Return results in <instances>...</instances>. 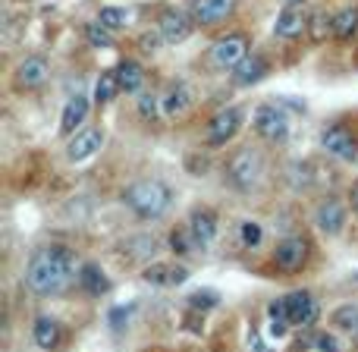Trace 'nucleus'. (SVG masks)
<instances>
[{"mask_svg":"<svg viewBox=\"0 0 358 352\" xmlns=\"http://www.w3.org/2000/svg\"><path fill=\"white\" fill-rule=\"evenodd\" d=\"M73 280H79V274H76V255L66 246L38 248L25 267V286L35 296H57Z\"/></svg>","mask_w":358,"mask_h":352,"instance_id":"f257e3e1","label":"nucleus"},{"mask_svg":"<svg viewBox=\"0 0 358 352\" xmlns=\"http://www.w3.org/2000/svg\"><path fill=\"white\" fill-rule=\"evenodd\" d=\"M123 202H126V208L136 217H142V220H157V217H164L170 211L173 192H170V185H164L161 179H136V183L123 192Z\"/></svg>","mask_w":358,"mask_h":352,"instance_id":"f03ea898","label":"nucleus"},{"mask_svg":"<svg viewBox=\"0 0 358 352\" xmlns=\"http://www.w3.org/2000/svg\"><path fill=\"white\" fill-rule=\"evenodd\" d=\"M264 174V157H261L258 148H239L227 164V179L233 189L248 192L255 183Z\"/></svg>","mask_w":358,"mask_h":352,"instance_id":"7ed1b4c3","label":"nucleus"},{"mask_svg":"<svg viewBox=\"0 0 358 352\" xmlns=\"http://www.w3.org/2000/svg\"><path fill=\"white\" fill-rule=\"evenodd\" d=\"M245 57H248V38L242 35V31L223 35L210 44V63H214L217 69H236Z\"/></svg>","mask_w":358,"mask_h":352,"instance_id":"20e7f679","label":"nucleus"},{"mask_svg":"<svg viewBox=\"0 0 358 352\" xmlns=\"http://www.w3.org/2000/svg\"><path fill=\"white\" fill-rule=\"evenodd\" d=\"M255 132L267 142H286L289 136V117L277 104H261L255 111Z\"/></svg>","mask_w":358,"mask_h":352,"instance_id":"39448f33","label":"nucleus"},{"mask_svg":"<svg viewBox=\"0 0 358 352\" xmlns=\"http://www.w3.org/2000/svg\"><path fill=\"white\" fill-rule=\"evenodd\" d=\"M239 126H242V111L239 107H223V111H217L214 117L208 120L204 142L214 145V148H220V145H227L229 139L239 132Z\"/></svg>","mask_w":358,"mask_h":352,"instance_id":"423d86ee","label":"nucleus"},{"mask_svg":"<svg viewBox=\"0 0 358 352\" xmlns=\"http://www.w3.org/2000/svg\"><path fill=\"white\" fill-rule=\"evenodd\" d=\"M308 261V239L305 236H286L273 248V265L283 274H296Z\"/></svg>","mask_w":358,"mask_h":352,"instance_id":"0eeeda50","label":"nucleus"},{"mask_svg":"<svg viewBox=\"0 0 358 352\" xmlns=\"http://www.w3.org/2000/svg\"><path fill=\"white\" fill-rule=\"evenodd\" d=\"M286 302V315H289V324L292 328H311L317 321V299L311 296L308 290H296L289 296H283Z\"/></svg>","mask_w":358,"mask_h":352,"instance_id":"6e6552de","label":"nucleus"},{"mask_svg":"<svg viewBox=\"0 0 358 352\" xmlns=\"http://www.w3.org/2000/svg\"><path fill=\"white\" fill-rule=\"evenodd\" d=\"M321 145H324V151H327V155L340 157V161H355V157H358V142L352 139V132H349L346 126H340V123H334V126H327V129H324Z\"/></svg>","mask_w":358,"mask_h":352,"instance_id":"1a4fd4ad","label":"nucleus"},{"mask_svg":"<svg viewBox=\"0 0 358 352\" xmlns=\"http://www.w3.org/2000/svg\"><path fill=\"white\" fill-rule=\"evenodd\" d=\"M236 10V0H192L189 16L195 25H217L223 19H229Z\"/></svg>","mask_w":358,"mask_h":352,"instance_id":"9d476101","label":"nucleus"},{"mask_svg":"<svg viewBox=\"0 0 358 352\" xmlns=\"http://www.w3.org/2000/svg\"><path fill=\"white\" fill-rule=\"evenodd\" d=\"M48 76H50V66L44 57H25L16 66L13 82H16L19 92H35V88H41L44 82H48Z\"/></svg>","mask_w":358,"mask_h":352,"instance_id":"9b49d317","label":"nucleus"},{"mask_svg":"<svg viewBox=\"0 0 358 352\" xmlns=\"http://www.w3.org/2000/svg\"><path fill=\"white\" fill-rule=\"evenodd\" d=\"M315 227L327 236H340L346 227V204L340 198H324L315 208Z\"/></svg>","mask_w":358,"mask_h":352,"instance_id":"f8f14e48","label":"nucleus"},{"mask_svg":"<svg viewBox=\"0 0 358 352\" xmlns=\"http://www.w3.org/2000/svg\"><path fill=\"white\" fill-rule=\"evenodd\" d=\"M142 277H145V283H151V286H179V283H185V277H189V271H185L182 265H176V261H155V265H148L142 271Z\"/></svg>","mask_w":358,"mask_h":352,"instance_id":"ddd939ff","label":"nucleus"},{"mask_svg":"<svg viewBox=\"0 0 358 352\" xmlns=\"http://www.w3.org/2000/svg\"><path fill=\"white\" fill-rule=\"evenodd\" d=\"M192 16H185L182 10H164L161 19H157V31L164 35L167 44H179L192 35Z\"/></svg>","mask_w":358,"mask_h":352,"instance_id":"4468645a","label":"nucleus"},{"mask_svg":"<svg viewBox=\"0 0 358 352\" xmlns=\"http://www.w3.org/2000/svg\"><path fill=\"white\" fill-rule=\"evenodd\" d=\"M101 148H104V132H101V129H82V132H76L73 142H69L66 157L73 164H79V161H88V157H94Z\"/></svg>","mask_w":358,"mask_h":352,"instance_id":"2eb2a0df","label":"nucleus"},{"mask_svg":"<svg viewBox=\"0 0 358 352\" xmlns=\"http://www.w3.org/2000/svg\"><path fill=\"white\" fill-rule=\"evenodd\" d=\"M302 31H308V16H305L299 6H286L283 13L277 16V22H273V35L277 38H299Z\"/></svg>","mask_w":358,"mask_h":352,"instance_id":"dca6fc26","label":"nucleus"},{"mask_svg":"<svg viewBox=\"0 0 358 352\" xmlns=\"http://www.w3.org/2000/svg\"><path fill=\"white\" fill-rule=\"evenodd\" d=\"M192 104H195V92H192L185 82H176V85L164 94V113L173 120H182L185 113L192 111Z\"/></svg>","mask_w":358,"mask_h":352,"instance_id":"f3484780","label":"nucleus"},{"mask_svg":"<svg viewBox=\"0 0 358 352\" xmlns=\"http://www.w3.org/2000/svg\"><path fill=\"white\" fill-rule=\"evenodd\" d=\"M189 227H192L195 239L201 242V248H204L217 239V227H220V223H217V214L210 208H195L192 217H189Z\"/></svg>","mask_w":358,"mask_h":352,"instance_id":"a211bd4d","label":"nucleus"},{"mask_svg":"<svg viewBox=\"0 0 358 352\" xmlns=\"http://www.w3.org/2000/svg\"><path fill=\"white\" fill-rule=\"evenodd\" d=\"M31 337H35V343L44 352H54V349H60V343H63V328H60V321L41 315L35 321V328H31Z\"/></svg>","mask_w":358,"mask_h":352,"instance_id":"6ab92c4d","label":"nucleus"},{"mask_svg":"<svg viewBox=\"0 0 358 352\" xmlns=\"http://www.w3.org/2000/svg\"><path fill=\"white\" fill-rule=\"evenodd\" d=\"M267 76V60L261 54H248L245 60L239 63V66L233 69V82L236 85H242V88H248V85H255V82H261Z\"/></svg>","mask_w":358,"mask_h":352,"instance_id":"aec40b11","label":"nucleus"},{"mask_svg":"<svg viewBox=\"0 0 358 352\" xmlns=\"http://www.w3.org/2000/svg\"><path fill=\"white\" fill-rule=\"evenodd\" d=\"M85 117H88V98H85V94L69 98L66 101V111H63V117H60V132H63V136H73L76 126L85 123Z\"/></svg>","mask_w":358,"mask_h":352,"instance_id":"412c9836","label":"nucleus"},{"mask_svg":"<svg viewBox=\"0 0 358 352\" xmlns=\"http://www.w3.org/2000/svg\"><path fill=\"white\" fill-rule=\"evenodd\" d=\"M79 286L88 293V296H104V293L110 290V280H107V274L101 271L98 265H82L79 267Z\"/></svg>","mask_w":358,"mask_h":352,"instance_id":"4be33fe9","label":"nucleus"},{"mask_svg":"<svg viewBox=\"0 0 358 352\" xmlns=\"http://www.w3.org/2000/svg\"><path fill=\"white\" fill-rule=\"evenodd\" d=\"M117 82H120V92H126V94H136L138 88L145 85V69L138 66L136 60H123L117 69Z\"/></svg>","mask_w":358,"mask_h":352,"instance_id":"5701e85b","label":"nucleus"},{"mask_svg":"<svg viewBox=\"0 0 358 352\" xmlns=\"http://www.w3.org/2000/svg\"><path fill=\"white\" fill-rule=\"evenodd\" d=\"M289 315H286V302L283 299H273L271 305H267V334L277 337V340H283L286 334H289Z\"/></svg>","mask_w":358,"mask_h":352,"instance_id":"b1692460","label":"nucleus"},{"mask_svg":"<svg viewBox=\"0 0 358 352\" xmlns=\"http://www.w3.org/2000/svg\"><path fill=\"white\" fill-rule=\"evenodd\" d=\"M358 35V10L349 6V10H340L334 16V38L336 41H352Z\"/></svg>","mask_w":358,"mask_h":352,"instance_id":"393cba45","label":"nucleus"},{"mask_svg":"<svg viewBox=\"0 0 358 352\" xmlns=\"http://www.w3.org/2000/svg\"><path fill=\"white\" fill-rule=\"evenodd\" d=\"M330 324H334L336 330H343V334H352L358 337V305H340V309L334 311V318H330Z\"/></svg>","mask_w":358,"mask_h":352,"instance_id":"a878e982","label":"nucleus"},{"mask_svg":"<svg viewBox=\"0 0 358 352\" xmlns=\"http://www.w3.org/2000/svg\"><path fill=\"white\" fill-rule=\"evenodd\" d=\"M136 19V10H126V6H104L98 16L101 25H107V29H126V25Z\"/></svg>","mask_w":358,"mask_h":352,"instance_id":"bb28decb","label":"nucleus"},{"mask_svg":"<svg viewBox=\"0 0 358 352\" xmlns=\"http://www.w3.org/2000/svg\"><path fill=\"white\" fill-rule=\"evenodd\" d=\"M170 246H173V252L176 255H192V252H198V248H201V242L195 239V233H192V227L189 223H185V227H179V230H173V233H170Z\"/></svg>","mask_w":358,"mask_h":352,"instance_id":"cd10ccee","label":"nucleus"},{"mask_svg":"<svg viewBox=\"0 0 358 352\" xmlns=\"http://www.w3.org/2000/svg\"><path fill=\"white\" fill-rule=\"evenodd\" d=\"M120 92V82H117V73H101L98 85H94V101L98 104H110Z\"/></svg>","mask_w":358,"mask_h":352,"instance_id":"c85d7f7f","label":"nucleus"},{"mask_svg":"<svg viewBox=\"0 0 358 352\" xmlns=\"http://www.w3.org/2000/svg\"><path fill=\"white\" fill-rule=\"evenodd\" d=\"M308 35L311 41H324L327 35H334V16H327V13H315V16H308Z\"/></svg>","mask_w":358,"mask_h":352,"instance_id":"c756f323","label":"nucleus"},{"mask_svg":"<svg viewBox=\"0 0 358 352\" xmlns=\"http://www.w3.org/2000/svg\"><path fill=\"white\" fill-rule=\"evenodd\" d=\"M261 239H264V227H261L258 220H242L239 223V242L245 248L261 246Z\"/></svg>","mask_w":358,"mask_h":352,"instance_id":"7c9ffc66","label":"nucleus"},{"mask_svg":"<svg viewBox=\"0 0 358 352\" xmlns=\"http://www.w3.org/2000/svg\"><path fill=\"white\" fill-rule=\"evenodd\" d=\"M85 38H88V44H92V48H113L110 29H107V25H101V22H88L85 25Z\"/></svg>","mask_w":358,"mask_h":352,"instance_id":"2f4dec72","label":"nucleus"},{"mask_svg":"<svg viewBox=\"0 0 358 352\" xmlns=\"http://www.w3.org/2000/svg\"><path fill=\"white\" fill-rule=\"evenodd\" d=\"M161 98H155V94H142L138 98V113H142L145 123H157V117H161Z\"/></svg>","mask_w":358,"mask_h":352,"instance_id":"473e14b6","label":"nucleus"},{"mask_svg":"<svg viewBox=\"0 0 358 352\" xmlns=\"http://www.w3.org/2000/svg\"><path fill=\"white\" fill-rule=\"evenodd\" d=\"M189 305H192L195 311L214 309V305H217V293H208V290H204V293H192V296H189Z\"/></svg>","mask_w":358,"mask_h":352,"instance_id":"72a5a7b5","label":"nucleus"},{"mask_svg":"<svg viewBox=\"0 0 358 352\" xmlns=\"http://www.w3.org/2000/svg\"><path fill=\"white\" fill-rule=\"evenodd\" d=\"M315 346L321 349V352H343L340 340H336V334H330V330H324V334L315 337Z\"/></svg>","mask_w":358,"mask_h":352,"instance_id":"f704fd0d","label":"nucleus"},{"mask_svg":"<svg viewBox=\"0 0 358 352\" xmlns=\"http://www.w3.org/2000/svg\"><path fill=\"white\" fill-rule=\"evenodd\" d=\"M161 41H164V35H161V31H157V35H142V41H138V44H142V50H145V54H157V48H161Z\"/></svg>","mask_w":358,"mask_h":352,"instance_id":"c9c22d12","label":"nucleus"},{"mask_svg":"<svg viewBox=\"0 0 358 352\" xmlns=\"http://www.w3.org/2000/svg\"><path fill=\"white\" fill-rule=\"evenodd\" d=\"M352 208H355V214H358V183L352 185Z\"/></svg>","mask_w":358,"mask_h":352,"instance_id":"e433bc0d","label":"nucleus"},{"mask_svg":"<svg viewBox=\"0 0 358 352\" xmlns=\"http://www.w3.org/2000/svg\"><path fill=\"white\" fill-rule=\"evenodd\" d=\"M299 3H305V0H286V6H299Z\"/></svg>","mask_w":358,"mask_h":352,"instance_id":"4c0bfd02","label":"nucleus"}]
</instances>
